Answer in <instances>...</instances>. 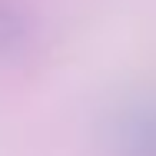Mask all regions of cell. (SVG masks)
I'll use <instances>...</instances> for the list:
<instances>
[{
	"label": "cell",
	"mask_w": 156,
	"mask_h": 156,
	"mask_svg": "<svg viewBox=\"0 0 156 156\" xmlns=\"http://www.w3.org/2000/svg\"><path fill=\"white\" fill-rule=\"evenodd\" d=\"M106 156H156V87L123 96L103 123Z\"/></svg>",
	"instance_id": "obj_1"
},
{
	"label": "cell",
	"mask_w": 156,
	"mask_h": 156,
	"mask_svg": "<svg viewBox=\"0 0 156 156\" xmlns=\"http://www.w3.org/2000/svg\"><path fill=\"white\" fill-rule=\"evenodd\" d=\"M33 37L30 17L27 10H20L10 0H0V57H13L20 53Z\"/></svg>",
	"instance_id": "obj_2"
}]
</instances>
